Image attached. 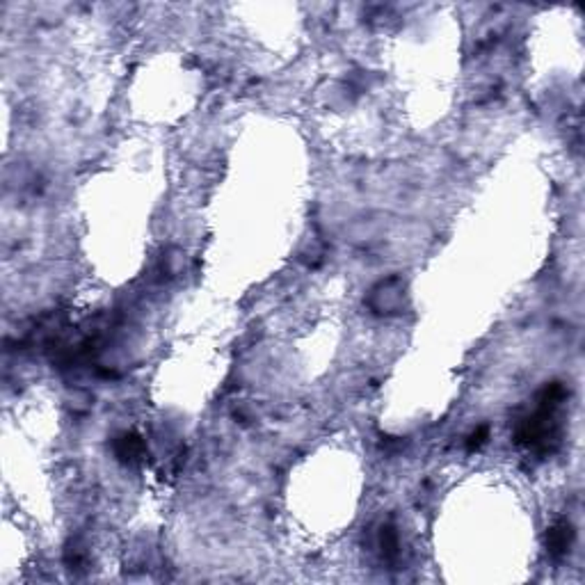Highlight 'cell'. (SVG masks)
<instances>
[{
	"label": "cell",
	"instance_id": "2",
	"mask_svg": "<svg viewBox=\"0 0 585 585\" xmlns=\"http://www.w3.org/2000/svg\"><path fill=\"white\" fill-rule=\"evenodd\" d=\"M117 455L124 460H138L142 455V439L135 437V434H124L121 439H117Z\"/></svg>",
	"mask_w": 585,
	"mask_h": 585
},
{
	"label": "cell",
	"instance_id": "1",
	"mask_svg": "<svg viewBox=\"0 0 585 585\" xmlns=\"http://www.w3.org/2000/svg\"><path fill=\"white\" fill-rule=\"evenodd\" d=\"M569 544H572V526L567 522H558L549 531V551L553 555H560L567 551Z\"/></svg>",
	"mask_w": 585,
	"mask_h": 585
}]
</instances>
